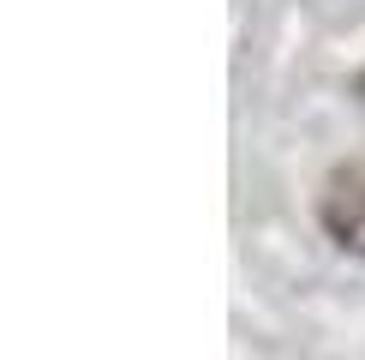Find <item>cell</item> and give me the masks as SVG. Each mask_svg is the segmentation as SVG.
Masks as SVG:
<instances>
[{
	"instance_id": "obj_1",
	"label": "cell",
	"mask_w": 365,
	"mask_h": 360,
	"mask_svg": "<svg viewBox=\"0 0 365 360\" xmlns=\"http://www.w3.org/2000/svg\"><path fill=\"white\" fill-rule=\"evenodd\" d=\"M317 222L341 252L365 259V156H347L317 186Z\"/></svg>"
},
{
	"instance_id": "obj_2",
	"label": "cell",
	"mask_w": 365,
	"mask_h": 360,
	"mask_svg": "<svg viewBox=\"0 0 365 360\" xmlns=\"http://www.w3.org/2000/svg\"><path fill=\"white\" fill-rule=\"evenodd\" d=\"M354 96H359V102H365V72H359V79H354Z\"/></svg>"
}]
</instances>
